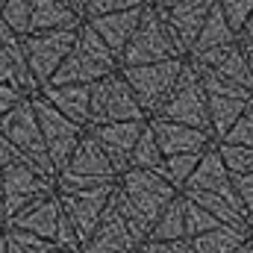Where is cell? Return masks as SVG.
I'll return each mask as SVG.
<instances>
[{
    "label": "cell",
    "mask_w": 253,
    "mask_h": 253,
    "mask_svg": "<svg viewBox=\"0 0 253 253\" xmlns=\"http://www.w3.org/2000/svg\"><path fill=\"white\" fill-rule=\"evenodd\" d=\"M180 191L174 189L162 174H156L153 168H126L124 174H118L112 200L121 206V212L132 221V227L138 230V236L147 239L150 230H153V224H156V218L162 215V209Z\"/></svg>",
    "instance_id": "1"
},
{
    "label": "cell",
    "mask_w": 253,
    "mask_h": 253,
    "mask_svg": "<svg viewBox=\"0 0 253 253\" xmlns=\"http://www.w3.org/2000/svg\"><path fill=\"white\" fill-rule=\"evenodd\" d=\"M177 56H186V50L180 47L174 30L168 27L165 15L144 3V12H141V21L132 33V39L126 42V47L118 56V65H147V62H162V59H177Z\"/></svg>",
    "instance_id": "2"
},
{
    "label": "cell",
    "mask_w": 253,
    "mask_h": 253,
    "mask_svg": "<svg viewBox=\"0 0 253 253\" xmlns=\"http://www.w3.org/2000/svg\"><path fill=\"white\" fill-rule=\"evenodd\" d=\"M118 68H121L118 56L109 50V44L85 21L77 30V39L71 44V53H68L65 65L56 74V83H85V85H91V83L103 80L106 74H112Z\"/></svg>",
    "instance_id": "3"
},
{
    "label": "cell",
    "mask_w": 253,
    "mask_h": 253,
    "mask_svg": "<svg viewBox=\"0 0 253 253\" xmlns=\"http://www.w3.org/2000/svg\"><path fill=\"white\" fill-rule=\"evenodd\" d=\"M197 65V62H194ZM200 71V83L206 88V109H209V132L215 141H221L227 135V129L239 121V115L253 103V88H245L227 77H221L218 71L197 65Z\"/></svg>",
    "instance_id": "4"
},
{
    "label": "cell",
    "mask_w": 253,
    "mask_h": 253,
    "mask_svg": "<svg viewBox=\"0 0 253 253\" xmlns=\"http://www.w3.org/2000/svg\"><path fill=\"white\" fill-rule=\"evenodd\" d=\"M144 109L138 106L126 77L118 71L91 83L88 100V124H112V121H144Z\"/></svg>",
    "instance_id": "5"
},
{
    "label": "cell",
    "mask_w": 253,
    "mask_h": 253,
    "mask_svg": "<svg viewBox=\"0 0 253 253\" xmlns=\"http://www.w3.org/2000/svg\"><path fill=\"white\" fill-rule=\"evenodd\" d=\"M159 118H168V121H180V124L189 126H200V129H209V109H206V88L200 83V71L197 65L186 56L183 71L171 88V94L165 97V103L156 109Z\"/></svg>",
    "instance_id": "6"
},
{
    "label": "cell",
    "mask_w": 253,
    "mask_h": 253,
    "mask_svg": "<svg viewBox=\"0 0 253 253\" xmlns=\"http://www.w3.org/2000/svg\"><path fill=\"white\" fill-rule=\"evenodd\" d=\"M186 56L177 59H162V62H147V65H126L121 68V74L126 77L138 106L144 109V115H156V109L165 103V97L171 94L180 71H183Z\"/></svg>",
    "instance_id": "7"
},
{
    "label": "cell",
    "mask_w": 253,
    "mask_h": 253,
    "mask_svg": "<svg viewBox=\"0 0 253 253\" xmlns=\"http://www.w3.org/2000/svg\"><path fill=\"white\" fill-rule=\"evenodd\" d=\"M118 180L109 156L103 153L100 141L91 135V129L83 132V138L77 141L71 162H68V177L65 186L68 189H83V186H97V183H112Z\"/></svg>",
    "instance_id": "8"
},
{
    "label": "cell",
    "mask_w": 253,
    "mask_h": 253,
    "mask_svg": "<svg viewBox=\"0 0 253 253\" xmlns=\"http://www.w3.org/2000/svg\"><path fill=\"white\" fill-rule=\"evenodd\" d=\"M138 242H144L138 236V230L132 227V221L121 212V206L109 197L91 239L85 242L83 253H129L138 248Z\"/></svg>",
    "instance_id": "9"
},
{
    "label": "cell",
    "mask_w": 253,
    "mask_h": 253,
    "mask_svg": "<svg viewBox=\"0 0 253 253\" xmlns=\"http://www.w3.org/2000/svg\"><path fill=\"white\" fill-rule=\"evenodd\" d=\"M115 183L118 180L97 183V186H83V189H68V200H65L68 203V215H71V224H74L77 239H80L83 248L91 239V233H94V227H97L112 191H115Z\"/></svg>",
    "instance_id": "10"
},
{
    "label": "cell",
    "mask_w": 253,
    "mask_h": 253,
    "mask_svg": "<svg viewBox=\"0 0 253 253\" xmlns=\"http://www.w3.org/2000/svg\"><path fill=\"white\" fill-rule=\"evenodd\" d=\"M147 124H150V129H153V135H156V141H159V147H162L165 156H174V153H200L209 144H215L212 132L200 129V126L168 121V118H159V115H150Z\"/></svg>",
    "instance_id": "11"
},
{
    "label": "cell",
    "mask_w": 253,
    "mask_h": 253,
    "mask_svg": "<svg viewBox=\"0 0 253 253\" xmlns=\"http://www.w3.org/2000/svg\"><path fill=\"white\" fill-rule=\"evenodd\" d=\"M147 121V118H144ZM144 121H112V124H88L91 135L100 141L103 153L109 156L115 174H124L129 168L132 147L138 141V132L144 129Z\"/></svg>",
    "instance_id": "12"
},
{
    "label": "cell",
    "mask_w": 253,
    "mask_h": 253,
    "mask_svg": "<svg viewBox=\"0 0 253 253\" xmlns=\"http://www.w3.org/2000/svg\"><path fill=\"white\" fill-rule=\"evenodd\" d=\"M186 189L221 194V197H227L233 206L242 209L239 194H236V186H233V174L227 171V165H224V159H221V153H218L215 144H209V147L200 153V162H197V168L191 171V177H189V183L183 186V191ZM242 212H245V209H242Z\"/></svg>",
    "instance_id": "13"
},
{
    "label": "cell",
    "mask_w": 253,
    "mask_h": 253,
    "mask_svg": "<svg viewBox=\"0 0 253 253\" xmlns=\"http://www.w3.org/2000/svg\"><path fill=\"white\" fill-rule=\"evenodd\" d=\"M218 0H171L165 9H159L186 53H189V47L194 44V39H197V33H200L203 21H206L209 9Z\"/></svg>",
    "instance_id": "14"
},
{
    "label": "cell",
    "mask_w": 253,
    "mask_h": 253,
    "mask_svg": "<svg viewBox=\"0 0 253 253\" xmlns=\"http://www.w3.org/2000/svg\"><path fill=\"white\" fill-rule=\"evenodd\" d=\"M191 62L206 65L212 71H218L221 77L245 85V88H253V71L251 62H248V53H245V44L242 42H233V44H224V47H215V50H206L200 56H189Z\"/></svg>",
    "instance_id": "15"
},
{
    "label": "cell",
    "mask_w": 253,
    "mask_h": 253,
    "mask_svg": "<svg viewBox=\"0 0 253 253\" xmlns=\"http://www.w3.org/2000/svg\"><path fill=\"white\" fill-rule=\"evenodd\" d=\"M141 12H144V3L141 6H132V9H118V12L94 15V18H88V24L109 44V50L115 56H121V50L126 47V42L132 39V33H135V27L141 21Z\"/></svg>",
    "instance_id": "16"
},
{
    "label": "cell",
    "mask_w": 253,
    "mask_h": 253,
    "mask_svg": "<svg viewBox=\"0 0 253 253\" xmlns=\"http://www.w3.org/2000/svg\"><path fill=\"white\" fill-rule=\"evenodd\" d=\"M233 42H239V36H236V30L227 24L221 6L215 3V6L209 9V15H206V21H203V27H200V33H197V39H194V44L189 47L186 56H200V53H206V50H215V47H224V44H233Z\"/></svg>",
    "instance_id": "17"
},
{
    "label": "cell",
    "mask_w": 253,
    "mask_h": 253,
    "mask_svg": "<svg viewBox=\"0 0 253 253\" xmlns=\"http://www.w3.org/2000/svg\"><path fill=\"white\" fill-rule=\"evenodd\" d=\"M251 239V227H236V224H218L206 233L191 236V245L197 253H230L242 248Z\"/></svg>",
    "instance_id": "18"
},
{
    "label": "cell",
    "mask_w": 253,
    "mask_h": 253,
    "mask_svg": "<svg viewBox=\"0 0 253 253\" xmlns=\"http://www.w3.org/2000/svg\"><path fill=\"white\" fill-rule=\"evenodd\" d=\"M47 129H50V141H53V159L56 162H68L74 147H77V141L85 132V124H77L71 118H62V115L50 112L47 115Z\"/></svg>",
    "instance_id": "19"
},
{
    "label": "cell",
    "mask_w": 253,
    "mask_h": 253,
    "mask_svg": "<svg viewBox=\"0 0 253 253\" xmlns=\"http://www.w3.org/2000/svg\"><path fill=\"white\" fill-rule=\"evenodd\" d=\"M183 236H186V200H183V194H177V197L162 209V215L156 218V224H153V230H150L147 239L177 242V239H183Z\"/></svg>",
    "instance_id": "20"
},
{
    "label": "cell",
    "mask_w": 253,
    "mask_h": 253,
    "mask_svg": "<svg viewBox=\"0 0 253 253\" xmlns=\"http://www.w3.org/2000/svg\"><path fill=\"white\" fill-rule=\"evenodd\" d=\"M56 103L68 112L71 121L88 126V100H91V85L85 83H62V88H56Z\"/></svg>",
    "instance_id": "21"
},
{
    "label": "cell",
    "mask_w": 253,
    "mask_h": 253,
    "mask_svg": "<svg viewBox=\"0 0 253 253\" xmlns=\"http://www.w3.org/2000/svg\"><path fill=\"white\" fill-rule=\"evenodd\" d=\"M200 153H203V150H200ZM200 153H174V156H162V162H159L153 171L162 174L177 191H183V186L189 183V177H191V171H194L197 162H200Z\"/></svg>",
    "instance_id": "22"
},
{
    "label": "cell",
    "mask_w": 253,
    "mask_h": 253,
    "mask_svg": "<svg viewBox=\"0 0 253 253\" xmlns=\"http://www.w3.org/2000/svg\"><path fill=\"white\" fill-rule=\"evenodd\" d=\"M162 156H165V153H162V147H159L153 129L144 121V129L138 132V141H135L132 156H129V168H156V165L162 162Z\"/></svg>",
    "instance_id": "23"
},
{
    "label": "cell",
    "mask_w": 253,
    "mask_h": 253,
    "mask_svg": "<svg viewBox=\"0 0 253 253\" xmlns=\"http://www.w3.org/2000/svg\"><path fill=\"white\" fill-rule=\"evenodd\" d=\"M215 147H218L230 174H251L253 171V147L230 144V141H215Z\"/></svg>",
    "instance_id": "24"
},
{
    "label": "cell",
    "mask_w": 253,
    "mask_h": 253,
    "mask_svg": "<svg viewBox=\"0 0 253 253\" xmlns=\"http://www.w3.org/2000/svg\"><path fill=\"white\" fill-rule=\"evenodd\" d=\"M183 194V191H180ZM183 200H186V236H197V233H206V230H212V227H218L221 221L209 212V209H203L200 203H194L191 197L183 194Z\"/></svg>",
    "instance_id": "25"
},
{
    "label": "cell",
    "mask_w": 253,
    "mask_h": 253,
    "mask_svg": "<svg viewBox=\"0 0 253 253\" xmlns=\"http://www.w3.org/2000/svg\"><path fill=\"white\" fill-rule=\"evenodd\" d=\"M221 141H230V144H245V147H253V103L239 115V121L227 129V135Z\"/></svg>",
    "instance_id": "26"
},
{
    "label": "cell",
    "mask_w": 253,
    "mask_h": 253,
    "mask_svg": "<svg viewBox=\"0 0 253 253\" xmlns=\"http://www.w3.org/2000/svg\"><path fill=\"white\" fill-rule=\"evenodd\" d=\"M218 6H221L227 24H230V27L236 30V36H239V30L245 27V21L251 18V12H253V0H218Z\"/></svg>",
    "instance_id": "27"
},
{
    "label": "cell",
    "mask_w": 253,
    "mask_h": 253,
    "mask_svg": "<svg viewBox=\"0 0 253 253\" xmlns=\"http://www.w3.org/2000/svg\"><path fill=\"white\" fill-rule=\"evenodd\" d=\"M233 186H236L239 203H242L248 221L253 224V171L251 174H233Z\"/></svg>",
    "instance_id": "28"
},
{
    "label": "cell",
    "mask_w": 253,
    "mask_h": 253,
    "mask_svg": "<svg viewBox=\"0 0 253 253\" xmlns=\"http://www.w3.org/2000/svg\"><path fill=\"white\" fill-rule=\"evenodd\" d=\"M141 3H147V0H88L85 18L106 15V12H118V9H132V6H141Z\"/></svg>",
    "instance_id": "29"
},
{
    "label": "cell",
    "mask_w": 253,
    "mask_h": 253,
    "mask_svg": "<svg viewBox=\"0 0 253 253\" xmlns=\"http://www.w3.org/2000/svg\"><path fill=\"white\" fill-rule=\"evenodd\" d=\"M135 253H171V245L159 242V239H144V242H138Z\"/></svg>",
    "instance_id": "30"
},
{
    "label": "cell",
    "mask_w": 253,
    "mask_h": 253,
    "mask_svg": "<svg viewBox=\"0 0 253 253\" xmlns=\"http://www.w3.org/2000/svg\"><path fill=\"white\" fill-rule=\"evenodd\" d=\"M239 42H242V44H251L253 42V12H251V18L245 21V27L239 30Z\"/></svg>",
    "instance_id": "31"
},
{
    "label": "cell",
    "mask_w": 253,
    "mask_h": 253,
    "mask_svg": "<svg viewBox=\"0 0 253 253\" xmlns=\"http://www.w3.org/2000/svg\"><path fill=\"white\" fill-rule=\"evenodd\" d=\"M71 6H74V12H80V15H85V6H88V0H68Z\"/></svg>",
    "instance_id": "32"
},
{
    "label": "cell",
    "mask_w": 253,
    "mask_h": 253,
    "mask_svg": "<svg viewBox=\"0 0 253 253\" xmlns=\"http://www.w3.org/2000/svg\"><path fill=\"white\" fill-rule=\"evenodd\" d=\"M245 53H248V62H251V71H253V42L245 44Z\"/></svg>",
    "instance_id": "33"
},
{
    "label": "cell",
    "mask_w": 253,
    "mask_h": 253,
    "mask_svg": "<svg viewBox=\"0 0 253 253\" xmlns=\"http://www.w3.org/2000/svg\"><path fill=\"white\" fill-rule=\"evenodd\" d=\"M147 3H150V6H156V9H165L171 0H147Z\"/></svg>",
    "instance_id": "34"
},
{
    "label": "cell",
    "mask_w": 253,
    "mask_h": 253,
    "mask_svg": "<svg viewBox=\"0 0 253 253\" xmlns=\"http://www.w3.org/2000/svg\"><path fill=\"white\" fill-rule=\"evenodd\" d=\"M248 245H251V239H248V242H245L242 248H236V251H230V253H248Z\"/></svg>",
    "instance_id": "35"
},
{
    "label": "cell",
    "mask_w": 253,
    "mask_h": 253,
    "mask_svg": "<svg viewBox=\"0 0 253 253\" xmlns=\"http://www.w3.org/2000/svg\"><path fill=\"white\" fill-rule=\"evenodd\" d=\"M248 253H253V239H251V245H248Z\"/></svg>",
    "instance_id": "36"
},
{
    "label": "cell",
    "mask_w": 253,
    "mask_h": 253,
    "mask_svg": "<svg viewBox=\"0 0 253 253\" xmlns=\"http://www.w3.org/2000/svg\"><path fill=\"white\" fill-rule=\"evenodd\" d=\"M251 239H253V224H251Z\"/></svg>",
    "instance_id": "37"
},
{
    "label": "cell",
    "mask_w": 253,
    "mask_h": 253,
    "mask_svg": "<svg viewBox=\"0 0 253 253\" xmlns=\"http://www.w3.org/2000/svg\"><path fill=\"white\" fill-rule=\"evenodd\" d=\"M129 253H135V251H129Z\"/></svg>",
    "instance_id": "38"
}]
</instances>
